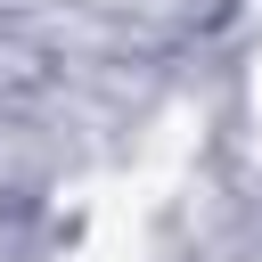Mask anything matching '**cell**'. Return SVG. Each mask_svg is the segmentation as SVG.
Returning <instances> with one entry per match:
<instances>
[]
</instances>
